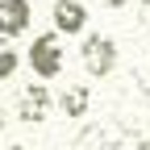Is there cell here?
I'll use <instances>...</instances> for the list:
<instances>
[{
	"label": "cell",
	"instance_id": "7",
	"mask_svg": "<svg viewBox=\"0 0 150 150\" xmlns=\"http://www.w3.org/2000/svg\"><path fill=\"white\" fill-rule=\"evenodd\" d=\"M17 67H21V54H17L13 46H0V83H8L17 75Z\"/></svg>",
	"mask_w": 150,
	"mask_h": 150
},
{
	"label": "cell",
	"instance_id": "6",
	"mask_svg": "<svg viewBox=\"0 0 150 150\" xmlns=\"http://www.w3.org/2000/svg\"><path fill=\"white\" fill-rule=\"evenodd\" d=\"M59 108H63V117H88V108H92V88H88V83H67L63 96H59Z\"/></svg>",
	"mask_w": 150,
	"mask_h": 150
},
{
	"label": "cell",
	"instance_id": "3",
	"mask_svg": "<svg viewBox=\"0 0 150 150\" xmlns=\"http://www.w3.org/2000/svg\"><path fill=\"white\" fill-rule=\"evenodd\" d=\"M50 108H54L50 88L46 83H25L21 96H17V121H21V125H42L50 117Z\"/></svg>",
	"mask_w": 150,
	"mask_h": 150
},
{
	"label": "cell",
	"instance_id": "12",
	"mask_svg": "<svg viewBox=\"0 0 150 150\" xmlns=\"http://www.w3.org/2000/svg\"><path fill=\"white\" fill-rule=\"evenodd\" d=\"M8 150H29V146H8Z\"/></svg>",
	"mask_w": 150,
	"mask_h": 150
},
{
	"label": "cell",
	"instance_id": "9",
	"mask_svg": "<svg viewBox=\"0 0 150 150\" xmlns=\"http://www.w3.org/2000/svg\"><path fill=\"white\" fill-rule=\"evenodd\" d=\"M100 4H108V8H125V4H134V0H100Z\"/></svg>",
	"mask_w": 150,
	"mask_h": 150
},
{
	"label": "cell",
	"instance_id": "1",
	"mask_svg": "<svg viewBox=\"0 0 150 150\" xmlns=\"http://www.w3.org/2000/svg\"><path fill=\"white\" fill-rule=\"evenodd\" d=\"M25 63L38 79H59L63 75V63H67V50H63V38L59 33H38L33 46L25 50Z\"/></svg>",
	"mask_w": 150,
	"mask_h": 150
},
{
	"label": "cell",
	"instance_id": "4",
	"mask_svg": "<svg viewBox=\"0 0 150 150\" xmlns=\"http://www.w3.org/2000/svg\"><path fill=\"white\" fill-rule=\"evenodd\" d=\"M50 21H54V33H59V38L63 33L75 38V33L88 29V4H83V0H54Z\"/></svg>",
	"mask_w": 150,
	"mask_h": 150
},
{
	"label": "cell",
	"instance_id": "13",
	"mask_svg": "<svg viewBox=\"0 0 150 150\" xmlns=\"http://www.w3.org/2000/svg\"><path fill=\"white\" fill-rule=\"evenodd\" d=\"M146 100H150V96H146Z\"/></svg>",
	"mask_w": 150,
	"mask_h": 150
},
{
	"label": "cell",
	"instance_id": "10",
	"mask_svg": "<svg viewBox=\"0 0 150 150\" xmlns=\"http://www.w3.org/2000/svg\"><path fill=\"white\" fill-rule=\"evenodd\" d=\"M142 17H146V21H150V0H142Z\"/></svg>",
	"mask_w": 150,
	"mask_h": 150
},
{
	"label": "cell",
	"instance_id": "8",
	"mask_svg": "<svg viewBox=\"0 0 150 150\" xmlns=\"http://www.w3.org/2000/svg\"><path fill=\"white\" fill-rule=\"evenodd\" d=\"M134 83L142 88V96H150V59H142V63L134 67Z\"/></svg>",
	"mask_w": 150,
	"mask_h": 150
},
{
	"label": "cell",
	"instance_id": "5",
	"mask_svg": "<svg viewBox=\"0 0 150 150\" xmlns=\"http://www.w3.org/2000/svg\"><path fill=\"white\" fill-rule=\"evenodd\" d=\"M33 4L29 0H0V38H21L29 33Z\"/></svg>",
	"mask_w": 150,
	"mask_h": 150
},
{
	"label": "cell",
	"instance_id": "11",
	"mask_svg": "<svg viewBox=\"0 0 150 150\" xmlns=\"http://www.w3.org/2000/svg\"><path fill=\"white\" fill-rule=\"evenodd\" d=\"M0 129H4V104H0Z\"/></svg>",
	"mask_w": 150,
	"mask_h": 150
},
{
	"label": "cell",
	"instance_id": "2",
	"mask_svg": "<svg viewBox=\"0 0 150 150\" xmlns=\"http://www.w3.org/2000/svg\"><path fill=\"white\" fill-rule=\"evenodd\" d=\"M79 59H83V67H88L92 79H108V75L117 71V42H112L108 33H88Z\"/></svg>",
	"mask_w": 150,
	"mask_h": 150
}]
</instances>
